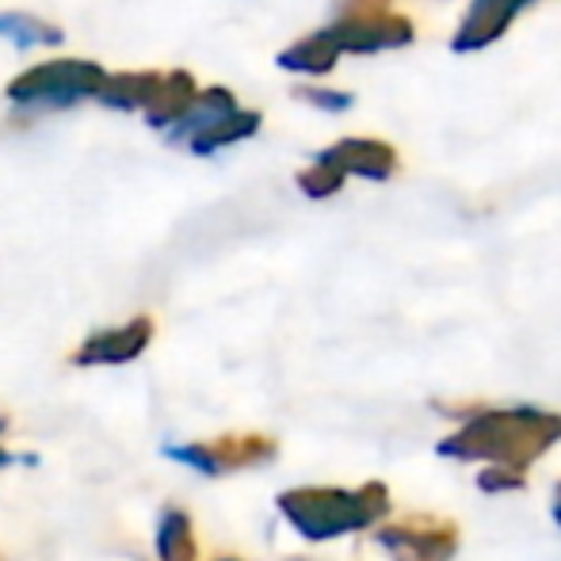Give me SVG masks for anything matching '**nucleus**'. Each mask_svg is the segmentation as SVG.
I'll return each instance as SVG.
<instances>
[{"label": "nucleus", "instance_id": "nucleus-1", "mask_svg": "<svg viewBox=\"0 0 561 561\" xmlns=\"http://www.w3.org/2000/svg\"><path fill=\"white\" fill-rule=\"evenodd\" d=\"M558 444L561 413L539 405H478L462 416V424L447 439H439L436 450L455 462H485L527 473Z\"/></svg>", "mask_w": 561, "mask_h": 561}, {"label": "nucleus", "instance_id": "nucleus-2", "mask_svg": "<svg viewBox=\"0 0 561 561\" xmlns=\"http://www.w3.org/2000/svg\"><path fill=\"white\" fill-rule=\"evenodd\" d=\"M393 501L382 481H363L355 489L344 485H306L279 493V516L310 542H333L344 535H359L382 527Z\"/></svg>", "mask_w": 561, "mask_h": 561}, {"label": "nucleus", "instance_id": "nucleus-3", "mask_svg": "<svg viewBox=\"0 0 561 561\" xmlns=\"http://www.w3.org/2000/svg\"><path fill=\"white\" fill-rule=\"evenodd\" d=\"M199 100V84L187 69H146V73H112L96 104L112 112H141L153 130L169 134L192 104Z\"/></svg>", "mask_w": 561, "mask_h": 561}, {"label": "nucleus", "instance_id": "nucleus-4", "mask_svg": "<svg viewBox=\"0 0 561 561\" xmlns=\"http://www.w3.org/2000/svg\"><path fill=\"white\" fill-rule=\"evenodd\" d=\"M107 77L112 73L96 61L54 58L15 77L4 96L12 107H27V112H35V107L38 112H61V107H73L81 100H100Z\"/></svg>", "mask_w": 561, "mask_h": 561}, {"label": "nucleus", "instance_id": "nucleus-5", "mask_svg": "<svg viewBox=\"0 0 561 561\" xmlns=\"http://www.w3.org/2000/svg\"><path fill=\"white\" fill-rule=\"evenodd\" d=\"M340 54H378L398 50L416 38L413 20L398 15L390 0H340V15L329 23Z\"/></svg>", "mask_w": 561, "mask_h": 561}, {"label": "nucleus", "instance_id": "nucleus-6", "mask_svg": "<svg viewBox=\"0 0 561 561\" xmlns=\"http://www.w3.org/2000/svg\"><path fill=\"white\" fill-rule=\"evenodd\" d=\"M375 542L390 554V561H455L458 554V524L432 512H413L375 531Z\"/></svg>", "mask_w": 561, "mask_h": 561}, {"label": "nucleus", "instance_id": "nucleus-7", "mask_svg": "<svg viewBox=\"0 0 561 561\" xmlns=\"http://www.w3.org/2000/svg\"><path fill=\"white\" fill-rule=\"evenodd\" d=\"M275 439L267 436H222L215 444H192V447H169L164 455L176 462L195 466L199 473H229V470H249V466L272 462Z\"/></svg>", "mask_w": 561, "mask_h": 561}, {"label": "nucleus", "instance_id": "nucleus-8", "mask_svg": "<svg viewBox=\"0 0 561 561\" xmlns=\"http://www.w3.org/2000/svg\"><path fill=\"white\" fill-rule=\"evenodd\" d=\"M527 4H531V0H473V4L466 8L462 20H458V31H455V38H450V50L478 54V50H485V46H493Z\"/></svg>", "mask_w": 561, "mask_h": 561}, {"label": "nucleus", "instance_id": "nucleus-9", "mask_svg": "<svg viewBox=\"0 0 561 561\" xmlns=\"http://www.w3.org/2000/svg\"><path fill=\"white\" fill-rule=\"evenodd\" d=\"M321 164H329L340 176H363V180H390L398 172V149L382 138H344L318 153Z\"/></svg>", "mask_w": 561, "mask_h": 561}, {"label": "nucleus", "instance_id": "nucleus-10", "mask_svg": "<svg viewBox=\"0 0 561 561\" xmlns=\"http://www.w3.org/2000/svg\"><path fill=\"white\" fill-rule=\"evenodd\" d=\"M149 336H153V321L149 318H134L118 329H107V333H96L92 340H84L73 352L77 367H112V363H130L134 355L146 352Z\"/></svg>", "mask_w": 561, "mask_h": 561}, {"label": "nucleus", "instance_id": "nucleus-11", "mask_svg": "<svg viewBox=\"0 0 561 561\" xmlns=\"http://www.w3.org/2000/svg\"><path fill=\"white\" fill-rule=\"evenodd\" d=\"M340 61V46L336 38L329 35V27L313 31V35L298 38V43H290L287 50H279V58H275V66L287 69V73H302V77H325L333 73Z\"/></svg>", "mask_w": 561, "mask_h": 561}, {"label": "nucleus", "instance_id": "nucleus-12", "mask_svg": "<svg viewBox=\"0 0 561 561\" xmlns=\"http://www.w3.org/2000/svg\"><path fill=\"white\" fill-rule=\"evenodd\" d=\"M237 112V96L222 84H210L207 92H199V100L192 104V112L180 118L176 126L169 130V141H192L199 138L203 130H210V126L218 123V118L233 115Z\"/></svg>", "mask_w": 561, "mask_h": 561}, {"label": "nucleus", "instance_id": "nucleus-13", "mask_svg": "<svg viewBox=\"0 0 561 561\" xmlns=\"http://www.w3.org/2000/svg\"><path fill=\"white\" fill-rule=\"evenodd\" d=\"M260 130V112H249V107H237L233 115L218 118L210 130H203L199 138L187 141V149H192L195 157H207V153H218V149L226 146H237V141L252 138V134Z\"/></svg>", "mask_w": 561, "mask_h": 561}, {"label": "nucleus", "instance_id": "nucleus-14", "mask_svg": "<svg viewBox=\"0 0 561 561\" xmlns=\"http://www.w3.org/2000/svg\"><path fill=\"white\" fill-rule=\"evenodd\" d=\"M0 38L15 46V50H35V46H61V27L43 23L35 15L23 12H0Z\"/></svg>", "mask_w": 561, "mask_h": 561}, {"label": "nucleus", "instance_id": "nucleus-15", "mask_svg": "<svg viewBox=\"0 0 561 561\" xmlns=\"http://www.w3.org/2000/svg\"><path fill=\"white\" fill-rule=\"evenodd\" d=\"M157 554H161V561H195V554H199L192 519L180 508H169L161 516V527H157Z\"/></svg>", "mask_w": 561, "mask_h": 561}, {"label": "nucleus", "instance_id": "nucleus-16", "mask_svg": "<svg viewBox=\"0 0 561 561\" xmlns=\"http://www.w3.org/2000/svg\"><path fill=\"white\" fill-rule=\"evenodd\" d=\"M527 485V473L516 470H501V466H481L478 473V489L489 496H504V493H519Z\"/></svg>", "mask_w": 561, "mask_h": 561}, {"label": "nucleus", "instance_id": "nucleus-17", "mask_svg": "<svg viewBox=\"0 0 561 561\" xmlns=\"http://www.w3.org/2000/svg\"><path fill=\"white\" fill-rule=\"evenodd\" d=\"M298 100H306V104L321 107V112H344V107H352V96L347 92H329V89H295Z\"/></svg>", "mask_w": 561, "mask_h": 561}, {"label": "nucleus", "instance_id": "nucleus-18", "mask_svg": "<svg viewBox=\"0 0 561 561\" xmlns=\"http://www.w3.org/2000/svg\"><path fill=\"white\" fill-rule=\"evenodd\" d=\"M550 516H554V524L561 527V481L554 485V501H550Z\"/></svg>", "mask_w": 561, "mask_h": 561}, {"label": "nucleus", "instance_id": "nucleus-19", "mask_svg": "<svg viewBox=\"0 0 561 561\" xmlns=\"http://www.w3.org/2000/svg\"><path fill=\"white\" fill-rule=\"evenodd\" d=\"M4 462H12V455H8V450H0V466H4Z\"/></svg>", "mask_w": 561, "mask_h": 561}, {"label": "nucleus", "instance_id": "nucleus-20", "mask_svg": "<svg viewBox=\"0 0 561 561\" xmlns=\"http://www.w3.org/2000/svg\"><path fill=\"white\" fill-rule=\"evenodd\" d=\"M226 561H229V558H226Z\"/></svg>", "mask_w": 561, "mask_h": 561}]
</instances>
